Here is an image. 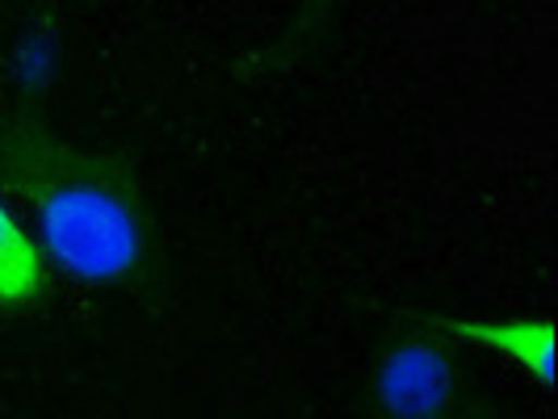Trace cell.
Masks as SVG:
<instances>
[{
    "instance_id": "cell-1",
    "label": "cell",
    "mask_w": 558,
    "mask_h": 419,
    "mask_svg": "<svg viewBox=\"0 0 558 419\" xmlns=\"http://www.w3.org/2000/svg\"><path fill=\"white\" fill-rule=\"evenodd\" d=\"M0 185L34 210L43 248L84 285H122L147 264V206L135 172L56 139L34 118L0 131Z\"/></svg>"
},
{
    "instance_id": "cell-2",
    "label": "cell",
    "mask_w": 558,
    "mask_h": 419,
    "mask_svg": "<svg viewBox=\"0 0 558 419\" xmlns=\"http://www.w3.org/2000/svg\"><path fill=\"white\" fill-rule=\"evenodd\" d=\"M378 407L391 419H441L453 407V365L441 340H403L378 369Z\"/></svg>"
},
{
    "instance_id": "cell-3",
    "label": "cell",
    "mask_w": 558,
    "mask_h": 419,
    "mask_svg": "<svg viewBox=\"0 0 558 419\" xmlns=\"http://www.w3.org/2000/svg\"><path fill=\"white\" fill-rule=\"evenodd\" d=\"M433 332H446L449 340H466L487 353H500L517 361L533 382H555V323L550 319H428Z\"/></svg>"
},
{
    "instance_id": "cell-4",
    "label": "cell",
    "mask_w": 558,
    "mask_h": 419,
    "mask_svg": "<svg viewBox=\"0 0 558 419\" xmlns=\"http://www.w3.org/2000/svg\"><path fill=\"white\" fill-rule=\"evenodd\" d=\"M47 294V260L43 248L26 235V226L13 219V210L0 201V307L29 310Z\"/></svg>"
},
{
    "instance_id": "cell-5",
    "label": "cell",
    "mask_w": 558,
    "mask_h": 419,
    "mask_svg": "<svg viewBox=\"0 0 558 419\" xmlns=\"http://www.w3.org/2000/svg\"><path fill=\"white\" fill-rule=\"evenodd\" d=\"M336 0H303V22H299V42H315L324 22L332 17Z\"/></svg>"
},
{
    "instance_id": "cell-6",
    "label": "cell",
    "mask_w": 558,
    "mask_h": 419,
    "mask_svg": "<svg viewBox=\"0 0 558 419\" xmlns=\"http://www.w3.org/2000/svg\"><path fill=\"white\" fill-rule=\"evenodd\" d=\"M0 4H4V0H0Z\"/></svg>"
}]
</instances>
